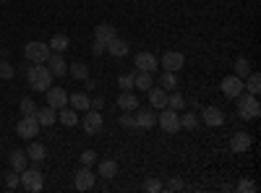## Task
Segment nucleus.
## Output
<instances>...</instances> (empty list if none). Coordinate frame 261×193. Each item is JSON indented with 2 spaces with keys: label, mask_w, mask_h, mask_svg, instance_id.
Segmentation results:
<instances>
[{
  "label": "nucleus",
  "mask_w": 261,
  "mask_h": 193,
  "mask_svg": "<svg viewBox=\"0 0 261 193\" xmlns=\"http://www.w3.org/2000/svg\"><path fill=\"white\" fill-rule=\"evenodd\" d=\"M27 81L34 92H47L53 87V73L45 63H34L32 68H27Z\"/></svg>",
  "instance_id": "1"
},
{
  "label": "nucleus",
  "mask_w": 261,
  "mask_h": 193,
  "mask_svg": "<svg viewBox=\"0 0 261 193\" xmlns=\"http://www.w3.org/2000/svg\"><path fill=\"white\" fill-rule=\"evenodd\" d=\"M235 102H238V115L241 118H246V120H253V118H258V113H261V104H258V97H253V94H238L235 97Z\"/></svg>",
  "instance_id": "2"
},
{
  "label": "nucleus",
  "mask_w": 261,
  "mask_h": 193,
  "mask_svg": "<svg viewBox=\"0 0 261 193\" xmlns=\"http://www.w3.org/2000/svg\"><path fill=\"white\" fill-rule=\"evenodd\" d=\"M50 45L47 42H27V47H24V58L29 63H47L50 58Z\"/></svg>",
  "instance_id": "3"
},
{
  "label": "nucleus",
  "mask_w": 261,
  "mask_h": 193,
  "mask_svg": "<svg viewBox=\"0 0 261 193\" xmlns=\"http://www.w3.org/2000/svg\"><path fill=\"white\" fill-rule=\"evenodd\" d=\"M21 178H18V183L24 185L27 190H32V193H39L42 190V185H45V180H42V173L37 167H32V170H21L18 173Z\"/></svg>",
  "instance_id": "4"
},
{
  "label": "nucleus",
  "mask_w": 261,
  "mask_h": 193,
  "mask_svg": "<svg viewBox=\"0 0 261 193\" xmlns=\"http://www.w3.org/2000/svg\"><path fill=\"white\" fill-rule=\"evenodd\" d=\"M157 123L162 125L165 133L180 131V115H178V110H170V107H162V115H157Z\"/></svg>",
  "instance_id": "5"
},
{
  "label": "nucleus",
  "mask_w": 261,
  "mask_h": 193,
  "mask_svg": "<svg viewBox=\"0 0 261 193\" xmlns=\"http://www.w3.org/2000/svg\"><path fill=\"white\" fill-rule=\"evenodd\" d=\"M81 125H84V131L89 133V136H99L102 128H105V118H102L99 110H92V113L84 115V123Z\"/></svg>",
  "instance_id": "6"
},
{
  "label": "nucleus",
  "mask_w": 261,
  "mask_h": 193,
  "mask_svg": "<svg viewBox=\"0 0 261 193\" xmlns=\"http://www.w3.org/2000/svg\"><path fill=\"white\" fill-rule=\"evenodd\" d=\"M16 133H18L21 139H34V136L39 133L37 118H34V115H24V118L18 120V125H16Z\"/></svg>",
  "instance_id": "7"
},
{
  "label": "nucleus",
  "mask_w": 261,
  "mask_h": 193,
  "mask_svg": "<svg viewBox=\"0 0 261 193\" xmlns=\"http://www.w3.org/2000/svg\"><path fill=\"white\" fill-rule=\"evenodd\" d=\"M162 68L165 71H172V73H178L180 68H183V63H186V58H183V52L180 50H167L165 55H162Z\"/></svg>",
  "instance_id": "8"
},
{
  "label": "nucleus",
  "mask_w": 261,
  "mask_h": 193,
  "mask_svg": "<svg viewBox=\"0 0 261 193\" xmlns=\"http://www.w3.org/2000/svg\"><path fill=\"white\" fill-rule=\"evenodd\" d=\"M134 63H136L139 71H146V73H154V71L160 68V58L151 55V52H139V55L134 58Z\"/></svg>",
  "instance_id": "9"
},
{
  "label": "nucleus",
  "mask_w": 261,
  "mask_h": 193,
  "mask_svg": "<svg viewBox=\"0 0 261 193\" xmlns=\"http://www.w3.org/2000/svg\"><path fill=\"white\" fill-rule=\"evenodd\" d=\"M222 92H225V97H230V99H235L238 94H243L246 89H243V78H238L235 73L232 76H225L222 78Z\"/></svg>",
  "instance_id": "10"
},
{
  "label": "nucleus",
  "mask_w": 261,
  "mask_h": 193,
  "mask_svg": "<svg viewBox=\"0 0 261 193\" xmlns=\"http://www.w3.org/2000/svg\"><path fill=\"white\" fill-rule=\"evenodd\" d=\"M94 183H97V175L92 173V167L84 164L79 173H76V188H79V190H92Z\"/></svg>",
  "instance_id": "11"
},
{
  "label": "nucleus",
  "mask_w": 261,
  "mask_h": 193,
  "mask_svg": "<svg viewBox=\"0 0 261 193\" xmlns=\"http://www.w3.org/2000/svg\"><path fill=\"white\" fill-rule=\"evenodd\" d=\"M45 94H47V104L55 107V110H60V107L68 104V94H65V89H60V87H50Z\"/></svg>",
  "instance_id": "12"
},
{
  "label": "nucleus",
  "mask_w": 261,
  "mask_h": 193,
  "mask_svg": "<svg viewBox=\"0 0 261 193\" xmlns=\"http://www.w3.org/2000/svg\"><path fill=\"white\" fill-rule=\"evenodd\" d=\"M47 68H50L53 76H65V73H68V66H65V60H63V52H50Z\"/></svg>",
  "instance_id": "13"
},
{
  "label": "nucleus",
  "mask_w": 261,
  "mask_h": 193,
  "mask_svg": "<svg viewBox=\"0 0 261 193\" xmlns=\"http://www.w3.org/2000/svg\"><path fill=\"white\" fill-rule=\"evenodd\" d=\"M146 92H149V102H151V107H154V110H162V107H167V89H162V87H149Z\"/></svg>",
  "instance_id": "14"
},
{
  "label": "nucleus",
  "mask_w": 261,
  "mask_h": 193,
  "mask_svg": "<svg viewBox=\"0 0 261 193\" xmlns=\"http://www.w3.org/2000/svg\"><path fill=\"white\" fill-rule=\"evenodd\" d=\"M230 149H232V152L235 154H246L248 152V149H251V136L248 133H235L232 139H230Z\"/></svg>",
  "instance_id": "15"
},
{
  "label": "nucleus",
  "mask_w": 261,
  "mask_h": 193,
  "mask_svg": "<svg viewBox=\"0 0 261 193\" xmlns=\"http://www.w3.org/2000/svg\"><path fill=\"white\" fill-rule=\"evenodd\" d=\"M136 115V128H144V131H146V128H154L157 125V113H151V110H134Z\"/></svg>",
  "instance_id": "16"
},
{
  "label": "nucleus",
  "mask_w": 261,
  "mask_h": 193,
  "mask_svg": "<svg viewBox=\"0 0 261 193\" xmlns=\"http://www.w3.org/2000/svg\"><path fill=\"white\" fill-rule=\"evenodd\" d=\"M34 118H37V123L39 125H53L55 120H58V110L55 107H37V113H34Z\"/></svg>",
  "instance_id": "17"
},
{
  "label": "nucleus",
  "mask_w": 261,
  "mask_h": 193,
  "mask_svg": "<svg viewBox=\"0 0 261 193\" xmlns=\"http://www.w3.org/2000/svg\"><path fill=\"white\" fill-rule=\"evenodd\" d=\"M118 107H120V110H125V113H134V110H139V97L134 92H120Z\"/></svg>",
  "instance_id": "18"
},
{
  "label": "nucleus",
  "mask_w": 261,
  "mask_h": 193,
  "mask_svg": "<svg viewBox=\"0 0 261 193\" xmlns=\"http://www.w3.org/2000/svg\"><path fill=\"white\" fill-rule=\"evenodd\" d=\"M204 123L212 125V128H220L225 123V113L220 110V107H206L204 110Z\"/></svg>",
  "instance_id": "19"
},
{
  "label": "nucleus",
  "mask_w": 261,
  "mask_h": 193,
  "mask_svg": "<svg viewBox=\"0 0 261 193\" xmlns=\"http://www.w3.org/2000/svg\"><path fill=\"white\" fill-rule=\"evenodd\" d=\"M107 52L115 55V58H125V55H128V42H125V39H120V37L115 34L110 42H107Z\"/></svg>",
  "instance_id": "20"
},
{
  "label": "nucleus",
  "mask_w": 261,
  "mask_h": 193,
  "mask_svg": "<svg viewBox=\"0 0 261 193\" xmlns=\"http://www.w3.org/2000/svg\"><path fill=\"white\" fill-rule=\"evenodd\" d=\"M243 89L248 92V94H253V97H258V92H261V76L258 73H248L246 78H243Z\"/></svg>",
  "instance_id": "21"
},
{
  "label": "nucleus",
  "mask_w": 261,
  "mask_h": 193,
  "mask_svg": "<svg viewBox=\"0 0 261 193\" xmlns=\"http://www.w3.org/2000/svg\"><path fill=\"white\" fill-rule=\"evenodd\" d=\"M89 102H92V99L86 97L84 92H76V94H71V97H68V104L73 107L76 113H79V110H81V113H84V110H89Z\"/></svg>",
  "instance_id": "22"
},
{
  "label": "nucleus",
  "mask_w": 261,
  "mask_h": 193,
  "mask_svg": "<svg viewBox=\"0 0 261 193\" xmlns=\"http://www.w3.org/2000/svg\"><path fill=\"white\" fill-rule=\"evenodd\" d=\"M99 175H102L105 180H113V178L118 175V162H115V159H102V162H99Z\"/></svg>",
  "instance_id": "23"
},
{
  "label": "nucleus",
  "mask_w": 261,
  "mask_h": 193,
  "mask_svg": "<svg viewBox=\"0 0 261 193\" xmlns=\"http://www.w3.org/2000/svg\"><path fill=\"white\" fill-rule=\"evenodd\" d=\"M58 118H60L63 125H68V128H73V125L79 123V115H76L73 107H60V110H58Z\"/></svg>",
  "instance_id": "24"
},
{
  "label": "nucleus",
  "mask_w": 261,
  "mask_h": 193,
  "mask_svg": "<svg viewBox=\"0 0 261 193\" xmlns=\"http://www.w3.org/2000/svg\"><path fill=\"white\" fill-rule=\"evenodd\" d=\"M27 162H29L27 152H21V149H13V152H11V167L16 170V173H21V170H27Z\"/></svg>",
  "instance_id": "25"
},
{
  "label": "nucleus",
  "mask_w": 261,
  "mask_h": 193,
  "mask_svg": "<svg viewBox=\"0 0 261 193\" xmlns=\"http://www.w3.org/2000/svg\"><path fill=\"white\" fill-rule=\"evenodd\" d=\"M113 37H115V26H113V24H99V26L94 29V39L105 42V45H107Z\"/></svg>",
  "instance_id": "26"
},
{
  "label": "nucleus",
  "mask_w": 261,
  "mask_h": 193,
  "mask_svg": "<svg viewBox=\"0 0 261 193\" xmlns=\"http://www.w3.org/2000/svg\"><path fill=\"white\" fill-rule=\"evenodd\" d=\"M47 45H50L53 52H65V50H68V45H71V39L65 37V34H55V37L47 42Z\"/></svg>",
  "instance_id": "27"
},
{
  "label": "nucleus",
  "mask_w": 261,
  "mask_h": 193,
  "mask_svg": "<svg viewBox=\"0 0 261 193\" xmlns=\"http://www.w3.org/2000/svg\"><path fill=\"white\" fill-rule=\"evenodd\" d=\"M27 157H29V159H34V162H42V159L47 157V152H45V146H42L39 141H32V144H29V149H27Z\"/></svg>",
  "instance_id": "28"
},
{
  "label": "nucleus",
  "mask_w": 261,
  "mask_h": 193,
  "mask_svg": "<svg viewBox=\"0 0 261 193\" xmlns=\"http://www.w3.org/2000/svg\"><path fill=\"white\" fill-rule=\"evenodd\" d=\"M68 73H71V76H73L76 81H86V78H89V68H86L84 63H79V60H76L73 66L68 68Z\"/></svg>",
  "instance_id": "29"
},
{
  "label": "nucleus",
  "mask_w": 261,
  "mask_h": 193,
  "mask_svg": "<svg viewBox=\"0 0 261 193\" xmlns=\"http://www.w3.org/2000/svg\"><path fill=\"white\" fill-rule=\"evenodd\" d=\"M134 87H136V89H141V92H146V89L151 87V73L139 71V73L134 76Z\"/></svg>",
  "instance_id": "30"
},
{
  "label": "nucleus",
  "mask_w": 261,
  "mask_h": 193,
  "mask_svg": "<svg viewBox=\"0 0 261 193\" xmlns=\"http://www.w3.org/2000/svg\"><path fill=\"white\" fill-rule=\"evenodd\" d=\"M232 71H235V76H238V78H246V76L251 73V63H248V58H238Z\"/></svg>",
  "instance_id": "31"
},
{
  "label": "nucleus",
  "mask_w": 261,
  "mask_h": 193,
  "mask_svg": "<svg viewBox=\"0 0 261 193\" xmlns=\"http://www.w3.org/2000/svg\"><path fill=\"white\" fill-rule=\"evenodd\" d=\"M160 87H162V89H167V92L178 89V76L172 73V71H165V73H162V81H160Z\"/></svg>",
  "instance_id": "32"
},
{
  "label": "nucleus",
  "mask_w": 261,
  "mask_h": 193,
  "mask_svg": "<svg viewBox=\"0 0 261 193\" xmlns=\"http://www.w3.org/2000/svg\"><path fill=\"white\" fill-rule=\"evenodd\" d=\"M183 104H186V99L175 89H172V94H167V107H170V110H183Z\"/></svg>",
  "instance_id": "33"
},
{
  "label": "nucleus",
  "mask_w": 261,
  "mask_h": 193,
  "mask_svg": "<svg viewBox=\"0 0 261 193\" xmlns=\"http://www.w3.org/2000/svg\"><path fill=\"white\" fill-rule=\"evenodd\" d=\"M196 125H199V118H196L193 113H186L180 118V128H186V131H196Z\"/></svg>",
  "instance_id": "34"
},
{
  "label": "nucleus",
  "mask_w": 261,
  "mask_h": 193,
  "mask_svg": "<svg viewBox=\"0 0 261 193\" xmlns=\"http://www.w3.org/2000/svg\"><path fill=\"white\" fill-rule=\"evenodd\" d=\"M18 110L24 113V115H34V113H37V104H34V99H29V97H27V99H21Z\"/></svg>",
  "instance_id": "35"
},
{
  "label": "nucleus",
  "mask_w": 261,
  "mask_h": 193,
  "mask_svg": "<svg viewBox=\"0 0 261 193\" xmlns=\"http://www.w3.org/2000/svg\"><path fill=\"white\" fill-rule=\"evenodd\" d=\"M13 76H16V68L8 60H0V78H13Z\"/></svg>",
  "instance_id": "36"
},
{
  "label": "nucleus",
  "mask_w": 261,
  "mask_h": 193,
  "mask_svg": "<svg viewBox=\"0 0 261 193\" xmlns=\"http://www.w3.org/2000/svg\"><path fill=\"white\" fill-rule=\"evenodd\" d=\"M118 84H120V89H123V92H130V89H134V73L120 76V78H118Z\"/></svg>",
  "instance_id": "37"
},
{
  "label": "nucleus",
  "mask_w": 261,
  "mask_h": 193,
  "mask_svg": "<svg viewBox=\"0 0 261 193\" xmlns=\"http://www.w3.org/2000/svg\"><path fill=\"white\" fill-rule=\"evenodd\" d=\"M97 162V152H92V149H86V152L81 154V164H86V167H92Z\"/></svg>",
  "instance_id": "38"
},
{
  "label": "nucleus",
  "mask_w": 261,
  "mask_h": 193,
  "mask_svg": "<svg viewBox=\"0 0 261 193\" xmlns=\"http://www.w3.org/2000/svg\"><path fill=\"white\" fill-rule=\"evenodd\" d=\"M238 190H241V193H253L256 190V183L253 180H241V183H238Z\"/></svg>",
  "instance_id": "39"
},
{
  "label": "nucleus",
  "mask_w": 261,
  "mask_h": 193,
  "mask_svg": "<svg viewBox=\"0 0 261 193\" xmlns=\"http://www.w3.org/2000/svg\"><path fill=\"white\" fill-rule=\"evenodd\" d=\"M144 190H146V193H160V190H162V183H160V180H146Z\"/></svg>",
  "instance_id": "40"
},
{
  "label": "nucleus",
  "mask_w": 261,
  "mask_h": 193,
  "mask_svg": "<svg viewBox=\"0 0 261 193\" xmlns=\"http://www.w3.org/2000/svg\"><path fill=\"white\" fill-rule=\"evenodd\" d=\"M92 52L99 58V55H105L107 52V45H105V42H99V39H94V45H92Z\"/></svg>",
  "instance_id": "41"
},
{
  "label": "nucleus",
  "mask_w": 261,
  "mask_h": 193,
  "mask_svg": "<svg viewBox=\"0 0 261 193\" xmlns=\"http://www.w3.org/2000/svg\"><path fill=\"white\" fill-rule=\"evenodd\" d=\"M6 183H8V188H16L18 185V173H16V170H11V173H8Z\"/></svg>",
  "instance_id": "42"
},
{
  "label": "nucleus",
  "mask_w": 261,
  "mask_h": 193,
  "mask_svg": "<svg viewBox=\"0 0 261 193\" xmlns=\"http://www.w3.org/2000/svg\"><path fill=\"white\" fill-rule=\"evenodd\" d=\"M120 123H123L125 128H136V118H134V115H128V113L120 118Z\"/></svg>",
  "instance_id": "43"
},
{
  "label": "nucleus",
  "mask_w": 261,
  "mask_h": 193,
  "mask_svg": "<svg viewBox=\"0 0 261 193\" xmlns=\"http://www.w3.org/2000/svg\"><path fill=\"white\" fill-rule=\"evenodd\" d=\"M167 188H170V190H183V188H186V183H183V180H180V178H172V180H170V185H167Z\"/></svg>",
  "instance_id": "44"
},
{
  "label": "nucleus",
  "mask_w": 261,
  "mask_h": 193,
  "mask_svg": "<svg viewBox=\"0 0 261 193\" xmlns=\"http://www.w3.org/2000/svg\"><path fill=\"white\" fill-rule=\"evenodd\" d=\"M89 107H92V110H102V107H105V99H102V97H97V99H92V102H89Z\"/></svg>",
  "instance_id": "45"
}]
</instances>
